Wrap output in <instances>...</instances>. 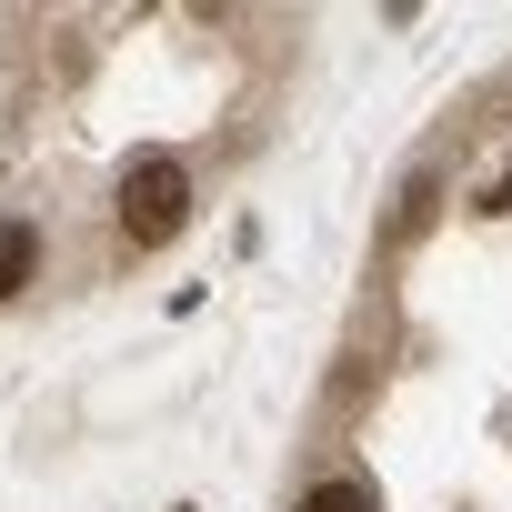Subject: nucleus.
Segmentation results:
<instances>
[{
    "label": "nucleus",
    "instance_id": "obj_4",
    "mask_svg": "<svg viewBox=\"0 0 512 512\" xmlns=\"http://www.w3.org/2000/svg\"><path fill=\"white\" fill-rule=\"evenodd\" d=\"M432 191H442V171H412V181H402V211H392V251H412V241L432 231Z\"/></svg>",
    "mask_w": 512,
    "mask_h": 512
},
{
    "label": "nucleus",
    "instance_id": "obj_6",
    "mask_svg": "<svg viewBox=\"0 0 512 512\" xmlns=\"http://www.w3.org/2000/svg\"><path fill=\"white\" fill-rule=\"evenodd\" d=\"M181 512H191V502H181Z\"/></svg>",
    "mask_w": 512,
    "mask_h": 512
},
{
    "label": "nucleus",
    "instance_id": "obj_5",
    "mask_svg": "<svg viewBox=\"0 0 512 512\" xmlns=\"http://www.w3.org/2000/svg\"><path fill=\"white\" fill-rule=\"evenodd\" d=\"M472 211H482V221H502V211H512V161H502V171L472 191Z\"/></svg>",
    "mask_w": 512,
    "mask_h": 512
},
{
    "label": "nucleus",
    "instance_id": "obj_1",
    "mask_svg": "<svg viewBox=\"0 0 512 512\" xmlns=\"http://www.w3.org/2000/svg\"><path fill=\"white\" fill-rule=\"evenodd\" d=\"M191 161L181 151H131L121 161V201H111V221H121V241L131 251H161V241H181V221H191Z\"/></svg>",
    "mask_w": 512,
    "mask_h": 512
},
{
    "label": "nucleus",
    "instance_id": "obj_2",
    "mask_svg": "<svg viewBox=\"0 0 512 512\" xmlns=\"http://www.w3.org/2000/svg\"><path fill=\"white\" fill-rule=\"evenodd\" d=\"M41 262H51V231L31 211H0V302H31Z\"/></svg>",
    "mask_w": 512,
    "mask_h": 512
},
{
    "label": "nucleus",
    "instance_id": "obj_3",
    "mask_svg": "<svg viewBox=\"0 0 512 512\" xmlns=\"http://www.w3.org/2000/svg\"><path fill=\"white\" fill-rule=\"evenodd\" d=\"M292 512H382V492H372V472L332 462V472H312V482L292 492Z\"/></svg>",
    "mask_w": 512,
    "mask_h": 512
}]
</instances>
